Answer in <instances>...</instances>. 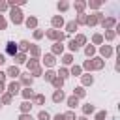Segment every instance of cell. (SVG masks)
<instances>
[{
	"label": "cell",
	"mask_w": 120,
	"mask_h": 120,
	"mask_svg": "<svg viewBox=\"0 0 120 120\" xmlns=\"http://www.w3.org/2000/svg\"><path fill=\"white\" fill-rule=\"evenodd\" d=\"M13 45H15V43H8V52H9V54H15V52H17V47H13Z\"/></svg>",
	"instance_id": "obj_1"
}]
</instances>
